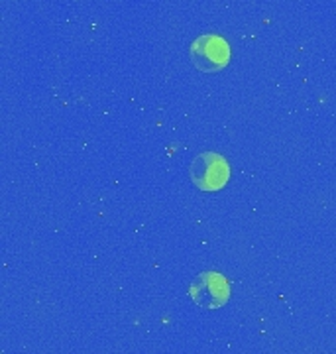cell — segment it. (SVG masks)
Instances as JSON below:
<instances>
[{
	"instance_id": "obj_3",
	"label": "cell",
	"mask_w": 336,
	"mask_h": 354,
	"mask_svg": "<svg viewBox=\"0 0 336 354\" xmlns=\"http://www.w3.org/2000/svg\"><path fill=\"white\" fill-rule=\"evenodd\" d=\"M189 295L203 309H218L230 297V286L224 276L216 272H205L191 281Z\"/></svg>"
},
{
	"instance_id": "obj_1",
	"label": "cell",
	"mask_w": 336,
	"mask_h": 354,
	"mask_svg": "<svg viewBox=\"0 0 336 354\" xmlns=\"http://www.w3.org/2000/svg\"><path fill=\"white\" fill-rule=\"evenodd\" d=\"M191 179L203 191L223 189L230 179V165L221 153H200L191 164Z\"/></svg>"
},
{
	"instance_id": "obj_2",
	"label": "cell",
	"mask_w": 336,
	"mask_h": 354,
	"mask_svg": "<svg viewBox=\"0 0 336 354\" xmlns=\"http://www.w3.org/2000/svg\"><path fill=\"white\" fill-rule=\"evenodd\" d=\"M191 62L205 73L221 71L230 62V46L221 36H200L191 46Z\"/></svg>"
}]
</instances>
